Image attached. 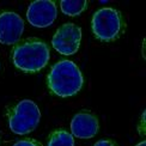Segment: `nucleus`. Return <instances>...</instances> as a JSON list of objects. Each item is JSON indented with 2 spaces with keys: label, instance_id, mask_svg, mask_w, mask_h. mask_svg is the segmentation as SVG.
Returning <instances> with one entry per match:
<instances>
[{
  "label": "nucleus",
  "instance_id": "10",
  "mask_svg": "<svg viewBox=\"0 0 146 146\" xmlns=\"http://www.w3.org/2000/svg\"><path fill=\"white\" fill-rule=\"evenodd\" d=\"M60 7H61V11L65 15L76 17L86 10L88 1L86 0H77V1H74V0H62V1H60Z\"/></svg>",
  "mask_w": 146,
  "mask_h": 146
},
{
  "label": "nucleus",
  "instance_id": "8",
  "mask_svg": "<svg viewBox=\"0 0 146 146\" xmlns=\"http://www.w3.org/2000/svg\"><path fill=\"white\" fill-rule=\"evenodd\" d=\"M100 131L98 117L89 110H82L71 121V134L79 139L94 138Z\"/></svg>",
  "mask_w": 146,
  "mask_h": 146
},
{
  "label": "nucleus",
  "instance_id": "6",
  "mask_svg": "<svg viewBox=\"0 0 146 146\" xmlns=\"http://www.w3.org/2000/svg\"><path fill=\"white\" fill-rule=\"evenodd\" d=\"M56 4L49 0H40L29 5L27 11L28 22L35 28H47L56 19Z\"/></svg>",
  "mask_w": 146,
  "mask_h": 146
},
{
  "label": "nucleus",
  "instance_id": "5",
  "mask_svg": "<svg viewBox=\"0 0 146 146\" xmlns=\"http://www.w3.org/2000/svg\"><path fill=\"white\" fill-rule=\"evenodd\" d=\"M82 42V29L73 23L61 25L52 38V46L62 55H72L78 52Z\"/></svg>",
  "mask_w": 146,
  "mask_h": 146
},
{
  "label": "nucleus",
  "instance_id": "7",
  "mask_svg": "<svg viewBox=\"0 0 146 146\" xmlns=\"http://www.w3.org/2000/svg\"><path fill=\"white\" fill-rule=\"evenodd\" d=\"M24 31L23 18L15 12H0V43L16 44Z\"/></svg>",
  "mask_w": 146,
  "mask_h": 146
},
{
  "label": "nucleus",
  "instance_id": "11",
  "mask_svg": "<svg viewBox=\"0 0 146 146\" xmlns=\"http://www.w3.org/2000/svg\"><path fill=\"white\" fill-rule=\"evenodd\" d=\"M13 146H42L40 141H37L36 139H31V138H27V139H22V140H18L13 144Z\"/></svg>",
  "mask_w": 146,
  "mask_h": 146
},
{
  "label": "nucleus",
  "instance_id": "1",
  "mask_svg": "<svg viewBox=\"0 0 146 146\" xmlns=\"http://www.w3.org/2000/svg\"><path fill=\"white\" fill-rule=\"evenodd\" d=\"M49 47L38 38H28L16 43L12 48V62L25 73H37L49 61Z\"/></svg>",
  "mask_w": 146,
  "mask_h": 146
},
{
  "label": "nucleus",
  "instance_id": "13",
  "mask_svg": "<svg viewBox=\"0 0 146 146\" xmlns=\"http://www.w3.org/2000/svg\"><path fill=\"white\" fill-rule=\"evenodd\" d=\"M137 146H146V143L145 141H141V143H139Z\"/></svg>",
  "mask_w": 146,
  "mask_h": 146
},
{
  "label": "nucleus",
  "instance_id": "2",
  "mask_svg": "<svg viewBox=\"0 0 146 146\" xmlns=\"http://www.w3.org/2000/svg\"><path fill=\"white\" fill-rule=\"evenodd\" d=\"M84 78L78 66L70 60L56 62L47 76V86L59 97H71L82 90Z\"/></svg>",
  "mask_w": 146,
  "mask_h": 146
},
{
  "label": "nucleus",
  "instance_id": "3",
  "mask_svg": "<svg viewBox=\"0 0 146 146\" xmlns=\"http://www.w3.org/2000/svg\"><path fill=\"white\" fill-rule=\"evenodd\" d=\"M125 19L117 10L103 7L95 12L91 21V29L96 38L102 42L117 40L125 31Z\"/></svg>",
  "mask_w": 146,
  "mask_h": 146
},
{
  "label": "nucleus",
  "instance_id": "12",
  "mask_svg": "<svg viewBox=\"0 0 146 146\" xmlns=\"http://www.w3.org/2000/svg\"><path fill=\"white\" fill-rule=\"evenodd\" d=\"M94 146H119L114 140H109V139H103V140L97 141Z\"/></svg>",
  "mask_w": 146,
  "mask_h": 146
},
{
  "label": "nucleus",
  "instance_id": "4",
  "mask_svg": "<svg viewBox=\"0 0 146 146\" xmlns=\"http://www.w3.org/2000/svg\"><path fill=\"white\" fill-rule=\"evenodd\" d=\"M10 129L18 135L33 132L41 120V111L35 102L23 100L7 109Z\"/></svg>",
  "mask_w": 146,
  "mask_h": 146
},
{
  "label": "nucleus",
  "instance_id": "9",
  "mask_svg": "<svg viewBox=\"0 0 146 146\" xmlns=\"http://www.w3.org/2000/svg\"><path fill=\"white\" fill-rule=\"evenodd\" d=\"M47 146H74V139L65 129H55L48 137Z\"/></svg>",
  "mask_w": 146,
  "mask_h": 146
}]
</instances>
